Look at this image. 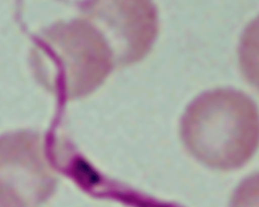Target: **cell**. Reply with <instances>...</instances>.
Listing matches in <instances>:
<instances>
[{
	"label": "cell",
	"mask_w": 259,
	"mask_h": 207,
	"mask_svg": "<svg viewBox=\"0 0 259 207\" xmlns=\"http://www.w3.org/2000/svg\"><path fill=\"white\" fill-rule=\"evenodd\" d=\"M179 134L187 152L204 167L239 170L259 148L258 105L238 89L207 90L186 106Z\"/></svg>",
	"instance_id": "obj_1"
},
{
	"label": "cell",
	"mask_w": 259,
	"mask_h": 207,
	"mask_svg": "<svg viewBox=\"0 0 259 207\" xmlns=\"http://www.w3.org/2000/svg\"><path fill=\"white\" fill-rule=\"evenodd\" d=\"M88 12L112 28L130 32L144 57L158 34V11L153 0H89Z\"/></svg>",
	"instance_id": "obj_2"
},
{
	"label": "cell",
	"mask_w": 259,
	"mask_h": 207,
	"mask_svg": "<svg viewBox=\"0 0 259 207\" xmlns=\"http://www.w3.org/2000/svg\"><path fill=\"white\" fill-rule=\"evenodd\" d=\"M238 65L245 81L259 93V15L253 18L241 33Z\"/></svg>",
	"instance_id": "obj_3"
},
{
	"label": "cell",
	"mask_w": 259,
	"mask_h": 207,
	"mask_svg": "<svg viewBox=\"0 0 259 207\" xmlns=\"http://www.w3.org/2000/svg\"><path fill=\"white\" fill-rule=\"evenodd\" d=\"M230 207H259V172L247 176L238 184Z\"/></svg>",
	"instance_id": "obj_4"
},
{
	"label": "cell",
	"mask_w": 259,
	"mask_h": 207,
	"mask_svg": "<svg viewBox=\"0 0 259 207\" xmlns=\"http://www.w3.org/2000/svg\"><path fill=\"white\" fill-rule=\"evenodd\" d=\"M0 207H24L21 200L16 195L0 188Z\"/></svg>",
	"instance_id": "obj_5"
}]
</instances>
